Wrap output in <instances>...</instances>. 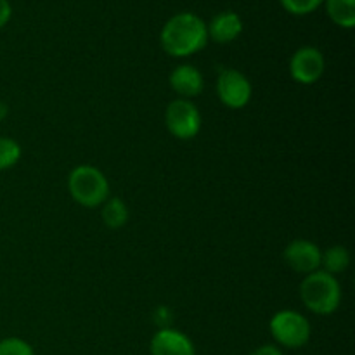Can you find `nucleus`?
Masks as SVG:
<instances>
[{
	"label": "nucleus",
	"mask_w": 355,
	"mask_h": 355,
	"mask_svg": "<svg viewBox=\"0 0 355 355\" xmlns=\"http://www.w3.org/2000/svg\"><path fill=\"white\" fill-rule=\"evenodd\" d=\"M162 49L172 58H189L208 44L207 23L194 12L173 14L159 33Z\"/></svg>",
	"instance_id": "nucleus-1"
},
{
	"label": "nucleus",
	"mask_w": 355,
	"mask_h": 355,
	"mask_svg": "<svg viewBox=\"0 0 355 355\" xmlns=\"http://www.w3.org/2000/svg\"><path fill=\"white\" fill-rule=\"evenodd\" d=\"M300 298L312 314L331 315L342 304V284L336 276L319 269L302 279Z\"/></svg>",
	"instance_id": "nucleus-2"
},
{
	"label": "nucleus",
	"mask_w": 355,
	"mask_h": 355,
	"mask_svg": "<svg viewBox=\"0 0 355 355\" xmlns=\"http://www.w3.org/2000/svg\"><path fill=\"white\" fill-rule=\"evenodd\" d=\"M68 189L73 200L85 208H99L110 198L111 187L106 175L92 165H78L69 172Z\"/></svg>",
	"instance_id": "nucleus-3"
},
{
	"label": "nucleus",
	"mask_w": 355,
	"mask_h": 355,
	"mask_svg": "<svg viewBox=\"0 0 355 355\" xmlns=\"http://www.w3.org/2000/svg\"><path fill=\"white\" fill-rule=\"evenodd\" d=\"M272 338L286 349H302L309 343L312 335V326L304 314L297 311H279L272 315L269 322Z\"/></svg>",
	"instance_id": "nucleus-4"
},
{
	"label": "nucleus",
	"mask_w": 355,
	"mask_h": 355,
	"mask_svg": "<svg viewBox=\"0 0 355 355\" xmlns=\"http://www.w3.org/2000/svg\"><path fill=\"white\" fill-rule=\"evenodd\" d=\"M165 125L170 134L179 141H191L201 132V113L189 99H173L166 106Z\"/></svg>",
	"instance_id": "nucleus-5"
},
{
	"label": "nucleus",
	"mask_w": 355,
	"mask_h": 355,
	"mask_svg": "<svg viewBox=\"0 0 355 355\" xmlns=\"http://www.w3.org/2000/svg\"><path fill=\"white\" fill-rule=\"evenodd\" d=\"M253 87L248 76L239 69L225 68L218 73L217 96L229 110H243L252 101Z\"/></svg>",
	"instance_id": "nucleus-6"
},
{
	"label": "nucleus",
	"mask_w": 355,
	"mask_h": 355,
	"mask_svg": "<svg viewBox=\"0 0 355 355\" xmlns=\"http://www.w3.org/2000/svg\"><path fill=\"white\" fill-rule=\"evenodd\" d=\"M326 69L324 54L314 45L297 49L290 59V75L300 85H314Z\"/></svg>",
	"instance_id": "nucleus-7"
},
{
	"label": "nucleus",
	"mask_w": 355,
	"mask_h": 355,
	"mask_svg": "<svg viewBox=\"0 0 355 355\" xmlns=\"http://www.w3.org/2000/svg\"><path fill=\"white\" fill-rule=\"evenodd\" d=\"M321 248L309 239H293L283 252L288 267L298 274H311L321 269Z\"/></svg>",
	"instance_id": "nucleus-8"
},
{
	"label": "nucleus",
	"mask_w": 355,
	"mask_h": 355,
	"mask_svg": "<svg viewBox=\"0 0 355 355\" xmlns=\"http://www.w3.org/2000/svg\"><path fill=\"white\" fill-rule=\"evenodd\" d=\"M151 355H196L193 340L173 328H159L151 338Z\"/></svg>",
	"instance_id": "nucleus-9"
},
{
	"label": "nucleus",
	"mask_w": 355,
	"mask_h": 355,
	"mask_svg": "<svg viewBox=\"0 0 355 355\" xmlns=\"http://www.w3.org/2000/svg\"><path fill=\"white\" fill-rule=\"evenodd\" d=\"M245 30L241 16L234 10H222L215 14L207 23L208 40H214L215 44H231Z\"/></svg>",
	"instance_id": "nucleus-10"
},
{
	"label": "nucleus",
	"mask_w": 355,
	"mask_h": 355,
	"mask_svg": "<svg viewBox=\"0 0 355 355\" xmlns=\"http://www.w3.org/2000/svg\"><path fill=\"white\" fill-rule=\"evenodd\" d=\"M170 87L180 99H193L198 97L205 89L203 73L193 64H180L170 73Z\"/></svg>",
	"instance_id": "nucleus-11"
},
{
	"label": "nucleus",
	"mask_w": 355,
	"mask_h": 355,
	"mask_svg": "<svg viewBox=\"0 0 355 355\" xmlns=\"http://www.w3.org/2000/svg\"><path fill=\"white\" fill-rule=\"evenodd\" d=\"M322 6L326 7V14L336 26L345 30L355 26V0H324Z\"/></svg>",
	"instance_id": "nucleus-12"
},
{
	"label": "nucleus",
	"mask_w": 355,
	"mask_h": 355,
	"mask_svg": "<svg viewBox=\"0 0 355 355\" xmlns=\"http://www.w3.org/2000/svg\"><path fill=\"white\" fill-rule=\"evenodd\" d=\"M101 217H103L104 225L110 229H120L128 222L130 211H128L127 203L120 198H107L106 203L101 207Z\"/></svg>",
	"instance_id": "nucleus-13"
},
{
	"label": "nucleus",
	"mask_w": 355,
	"mask_h": 355,
	"mask_svg": "<svg viewBox=\"0 0 355 355\" xmlns=\"http://www.w3.org/2000/svg\"><path fill=\"white\" fill-rule=\"evenodd\" d=\"M350 266V253L345 246L335 245L321 253V270L336 276L349 269Z\"/></svg>",
	"instance_id": "nucleus-14"
},
{
	"label": "nucleus",
	"mask_w": 355,
	"mask_h": 355,
	"mask_svg": "<svg viewBox=\"0 0 355 355\" xmlns=\"http://www.w3.org/2000/svg\"><path fill=\"white\" fill-rule=\"evenodd\" d=\"M21 155H23V149L19 142L10 137H0V172L17 165Z\"/></svg>",
	"instance_id": "nucleus-15"
},
{
	"label": "nucleus",
	"mask_w": 355,
	"mask_h": 355,
	"mask_svg": "<svg viewBox=\"0 0 355 355\" xmlns=\"http://www.w3.org/2000/svg\"><path fill=\"white\" fill-rule=\"evenodd\" d=\"M283 9L293 16H307L324 3V0H279Z\"/></svg>",
	"instance_id": "nucleus-16"
},
{
	"label": "nucleus",
	"mask_w": 355,
	"mask_h": 355,
	"mask_svg": "<svg viewBox=\"0 0 355 355\" xmlns=\"http://www.w3.org/2000/svg\"><path fill=\"white\" fill-rule=\"evenodd\" d=\"M0 355H35L33 349L23 338L9 336V338L0 340Z\"/></svg>",
	"instance_id": "nucleus-17"
},
{
	"label": "nucleus",
	"mask_w": 355,
	"mask_h": 355,
	"mask_svg": "<svg viewBox=\"0 0 355 355\" xmlns=\"http://www.w3.org/2000/svg\"><path fill=\"white\" fill-rule=\"evenodd\" d=\"M12 17V6L9 0H0V30L6 26Z\"/></svg>",
	"instance_id": "nucleus-18"
},
{
	"label": "nucleus",
	"mask_w": 355,
	"mask_h": 355,
	"mask_svg": "<svg viewBox=\"0 0 355 355\" xmlns=\"http://www.w3.org/2000/svg\"><path fill=\"white\" fill-rule=\"evenodd\" d=\"M250 355H284L283 350L276 345H262L259 349L253 350Z\"/></svg>",
	"instance_id": "nucleus-19"
},
{
	"label": "nucleus",
	"mask_w": 355,
	"mask_h": 355,
	"mask_svg": "<svg viewBox=\"0 0 355 355\" xmlns=\"http://www.w3.org/2000/svg\"><path fill=\"white\" fill-rule=\"evenodd\" d=\"M7 114H9V106L3 101H0V121L6 120Z\"/></svg>",
	"instance_id": "nucleus-20"
}]
</instances>
